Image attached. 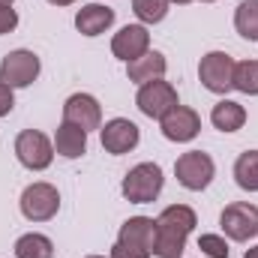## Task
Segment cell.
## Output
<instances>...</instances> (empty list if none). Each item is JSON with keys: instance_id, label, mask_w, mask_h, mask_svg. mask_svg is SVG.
Instances as JSON below:
<instances>
[{"instance_id": "15", "label": "cell", "mask_w": 258, "mask_h": 258, "mask_svg": "<svg viewBox=\"0 0 258 258\" xmlns=\"http://www.w3.org/2000/svg\"><path fill=\"white\" fill-rule=\"evenodd\" d=\"M114 24V9L102 3H87L75 12V27L81 36H99Z\"/></svg>"}, {"instance_id": "18", "label": "cell", "mask_w": 258, "mask_h": 258, "mask_svg": "<svg viewBox=\"0 0 258 258\" xmlns=\"http://www.w3.org/2000/svg\"><path fill=\"white\" fill-rule=\"evenodd\" d=\"M210 123L219 129V132H237L246 123V108L234 99H219L210 111Z\"/></svg>"}, {"instance_id": "3", "label": "cell", "mask_w": 258, "mask_h": 258, "mask_svg": "<svg viewBox=\"0 0 258 258\" xmlns=\"http://www.w3.org/2000/svg\"><path fill=\"white\" fill-rule=\"evenodd\" d=\"M174 174H177V183L189 192H201L210 186L213 174H216V165L210 159V153L204 150H189V153H180L177 162H174Z\"/></svg>"}, {"instance_id": "8", "label": "cell", "mask_w": 258, "mask_h": 258, "mask_svg": "<svg viewBox=\"0 0 258 258\" xmlns=\"http://www.w3.org/2000/svg\"><path fill=\"white\" fill-rule=\"evenodd\" d=\"M39 57L33 54V51H27V48H15V51H9L3 60H0V81L6 84V87H30L36 78H39Z\"/></svg>"}, {"instance_id": "2", "label": "cell", "mask_w": 258, "mask_h": 258, "mask_svg": "<svg viewBox=\"0 0 258 258\" xmlns=\"http://www.w3.org/2000/svg\"><path fill=\"white\" fill-rule=\"evenodd\" d=\"M165 186V177H162V168L156 162H138L135 168H129L123 183H120V192L126 201L132 204H150L156 201L159 192Z\"/></svg>"}, {"instance_id": "19", "label": "cell", "mask_w": 258, "mask_h": 258, "mask_svg": "<svg viewBox=\"0 0 258 258\" xmlns=\"http://www.w3.org/2000/svg\"><path fill=\"white\" fill-rule=\"evenodd\" d=\"M15 258H54V243L45 234H21L15 240Z\"/></svg>"}, {"instance_id": "22", "label": "cell", "mask_w": 258, "mask_h": 258, "mask_svg": "<svg viewBox=\"0 0 258 258\" xmlns=\"http://www.w3.org/2000/svg\"><path fill=\"white\" fill-rule=\"evenodd\" d=\"M231 87L246 93V96H258V60H240L234 63V78Z\"/></svg>"}, {"instance_id": "12", "label": "cell", "mask_w": 258, "mask_h": 258, "mask_svg": "<svg viewBox=\"0 0 258 258\" xmlns=\"http://www.w3.org/2000/svg\"><path fill=\"white\" fill-rule=\"evenodd\" d=\"M63 120L81 126L84 132L99 129L102 126V108H99L96 96H90V93H72L63 102Z\"/></svg>"}, {"instance_id": "11", "label": "cell", "mask_w": 258, "mask_h": 258, "mask_svg": "<svg viewBox=\"0 0 258 258\" xmlns=\"http://www.w3.org/2000/svg\"><path fill=\"white\" fill-rule=\"evenodd\" d=\"M111 51L123 63H132L141 54H147L150 51V33H147V27L144 24H126V27H120L114 33V39H111Z\"/></svg>"}, {"instance_id": "33", "label": "cell", "mask_w": 258, "mask_h": 258, "mask_svg": "<svg viewBox=\"0 0 258 258\" xmlns=\"http://www.w3.org/2000/svg\"><path fill=\"white\" fill-rule=\"evenodd\" d=\"M201 3H213V0H201Z\"/></svg>"}, {"instance_id": "9", "label": "cell", "mask_w": 258, "mask_h": 258, "mask_svg": "<svg viewBox=\"0 0 258 258\" xmlns=\"http://www.w3.org/2000/svg\"><path fill=\"white\" fill-rule=\"evenodd\" d=\"M198 78L210 93H228L234 78V57L225 51H210L198 63Z\"/></svg>"}, {"instance_id": "5", "label": "cell", "mask_w": 258, "mask_h": 258, "mask_svg": "<svg viewBox=\"0 0 258 258\" xmlns=\"http://www.w3.org/2000/svg\"><path fill=\"white\" fill-rule=\"evenodd\" d=\"M135 105H138V111H141L144 117H150V120H162L174 105H180V99H177L174 84L156 78V81H147V84L138 87Z\"/></svg>"}, {"instance_id": "13", "label": "cell", "mask_w": 258, "mask_h": 258, "mask_svg": "<svg viewBox=\"0 0 258 258\" xmlns=\"http://www.w3.org/2000/svg\"><path fill=\"white\" fill-rule=\"evenodd\" d=\"M159 123H162V135L168 141H177V144L192 141L195 135L201 132V117H198V111H192L189 105H174Z\"/></svg>"}, {"instance_id": "27", "label": "cell", "mask_w": 258, "mask_h": 258, "mask_svg": "<svg viewBox=\"0 0 258 258\" xmlns=\"http://www.w3.org/2000/svg\"><path fill=\"white\" fill-rule=\"evenodd\" d=\"M108 258H150V255H147V252H138V249H129L123 243H114Z\"/></svg>"}, {"instance_id": "20", "label": "cell", "mask_w": 258, "mask_h": 258, "mask_svg": "<svg viewBox=\"0 0 258 258\" xmlns=\"http://www.w3.org/2000/svg\"><path fill=\"white\" fill-rule=\"evenodd\" d=\"M234 180L240 189L258 192V150H246L234 162Z\"/></svg>"}, {"instance_id": "17", "label": "cell", "mask_w": 258, "mask_h": 258, "mask_svg": "<svg viewBox=\"0 0 258 258\" xmlns=\"http://www.w3.org/2000/svg\"><path fill=\"white\" fill-rule=\"evenodd\" d=\"M54 153H60L63 159H78L87 153V132L75 123H60L54 132Z\"/></svg>"}, {"instance_id": "29", "label": "cell", "mask_w": 258, "mask_h": 258, "mask_svg": "<svg viewBox=\"0 0 258 258\" xmlns=\"http://www.w3.org/2000/svg\"><path fill=\"white\" fill-rule=\"evenodd\" d=\"M48 3H54V6H69V3H75V0H48Z\"/></svg>"}, {"instance_id": "30", "label": "cell", "mask_w": 258, "mask_h": 258, "mask_svg": "<svg viewBox=\"0 0 258 258\" xmlns=\"http://www.w3.org/2000/svg\"><path fill=\"white\" fill-rule=\"evenodd\" d=\"M168 3H177V6H186V3H192V0H168Z\"/></svg>"}, {"instance_id": "32", "label": "cell", "mask_w": 258, "mask_h": 258, "mask_svg": "<svg viewBox=\"0 0 258 258\" xmlns=\"http://www.w3.org/2000/svg\"><path fill=\"white\" fill-rule=\"evenodd\" d=\"M84 258H105V255H84Z\"/></svg>"}, {"instance_id": "25", "label": "cell", "mask_w": 258, "mask_h": 258, "mask_svg": "<svg viewBox=\"0 0 258 258\" xmlns=\"http://www.w3.org/2000/svg\"><path fill=\"white\" fill-rule=\"evenodd\" d=\"M15 27H18V12L12 6H0V36L12 33Z\"/></svg>"}, {"instance_id": "21", "label": "cell", "mask_w": 258, "mask_h": 258, "mask_svg": "<svg viewBox=\"0 0 258 258\" xmlns=\"http://www.w3.org/2000/svg\"><path fill=\"white\" fill-rule=\"evenodd\" d=\"M234 27L243 39L258 42V0H243L234 12Z\"/></svg>"}, {"instance_id": "31", "label": "cell", "mask_w": 258, "mask_h": 258, "mask_svg": "<svg viewBox=\"0 0 258 258\" xmlns=\"http://www.w3.org/2000/svg\"><path fill=\"white\" fill-rule=\"evenodd\" d=\"M12 3H15V0H0V6H12Z\"/></svg>"}, {"instance_id": "10", "label": "cell", "mask_w": 258, "mask_h": 258, "mask_svg": "<svg viewBox=\"0 0 258 258\" xmlns=\"http://www.w3.org/2000/svg\"><path fill=\"white\" fill-rule=\"evenodd\" d=\"M99 138H102L105 153L123 156V153H129V150L138 147L141 132H138V126H135L132 120H126V117H114V120H108L105 126H99Z\"/></svg>"}, {"instance_id": "4", "label": "cell", "mask_w": 258, "mask_h": 258, "mask_svg": "<svg viewBox=\"0 0 258 258\" xmlns=\"http://www.w3.org/2000/svg\"><path fill=\"white\" fill-rule=\"evenodd\" d=\"M219 228L228 240L246 243L258 237V207L249 201H234L219 213Z\"/></svg>"}, {"instance_id": "1", "label": "cell", "mask_w": 258, "mask_h": 258, "mask_svg": "<svg viewBox=\"0 0 258 258\" xmlns=\"http://www.w3.org/2000/svg\"><path fill=\"white\" fill-rule=\"evenodd\" d=\"M198 225L192 207L186 204H171L156 216V243H153V255L156 258H180L186 249V237Z\"/></svg>"}, {"instance_id": "16", "label": "cell", "mask_w": 258, "mask_h": 258, "mask_svg": "<svg viewBox=\"0 0 258 258\" xmlns=\"http://www.w3.org/2000/svg\"><path fill=\"white\" fill-rule=\"evenodd\" d=\"M165 69H168V60H165L162 51H147V54H141L138 60L126 63V75H129L132 84H147V81L162 78Z\"/></svg>"}, {"instance_id": "24", "label": "cell", "mask_w": 258, "mask_h": 258, "mask_svg": "<svg viewBox=\"0 0 258 258\" xmlns=\"http://www.w3.org/2000/svg\"><path fill=\"white\" fill-rule=\"evenodd\" d=\"M198 249L207 258H228V252H231L225 237H219V234H201L198 237Z\"/></svg>"}, {"instance_id": "28", "label": "cell", "mask_w": 258, "mask_h": 258, "mask_svg": "<svg viewBox=\"0 0 258 258\" xmlns=\"http://www.w3.org/2000/svg\"><path fill=\"white\" fill-rule=\"evenodd\" d=\"M243 258H258V246H249V249H246V255Z\"/></svg>"}, {"instance_id": "23", "label": "cell", "mask_w": 258, "mask_h": 258, "mask_svg": "<svg viewBox=\"0 0 258 258\" xmlns=\"http://www.w3.org/2000/svg\"><path fill=\"white\" fill-rule=\"evenodd\" d=\"M132 12L141 24H159L168 15V0H132Z\"/></svg>"}, {"instance_id": "7", "label": "cell", "mask_w": 258, "mask_h": 258, "mask_svg": "<svg viewBox=\"0 0 258 258\" xmlns=\"http://www.w3.org/2000/svg\"><path fill=\"white\" fill-rule=\"evenodd\" d=\"M18 204H21L24 219H30V222H48L60 210V192H57V186L39 180V183H30L21 192V201Z\"/></svg>"}, {"instance_id": "6", "label": "cell", "mask_w": 258, "mask_h": 258, "mask_svg": "<svg viewBox=\"0 0 258 258\" xmlns=\"http://www.w3.org/2000/svg\"><path fill=\"white\" fill-rule=\"evenodd\" d=\"M15 156H18V162H21L24 168H30V171H45V168L51 165V159H54V144L48 141L45 132H39V129H24V132H18V138H15Z\"/></svg>"}, {"instance_id": "14", "label": "cell", "mask_w": 258, "mask_h": 258, "mask_svg": "<svg viewBox=\"0 0 258 258\" xmlns=\"http://www.w3.org/2000/svg\"><path fill=\"white\" fill-rule=\"evenodd\" d=\"M117 243H123L129 249H138V252H147L153 255V243H156V219L150 216H132L120 225V234H117Z\"/></svg>"}, {"instance_id": "26", "label": "cell", "mask_w": 258, "mask_h": 258, "mask_svg": "<svg viewBox=\"0 0 258 258\" xmlns=\"http://www.w3.org/2000/svg\"><path fill=\"white\" fill-rule=\"evenodd\" d=\"M12 108H15V96H12V87H6V84L0 81V117H6Z\"/></svg>"}]
</instances>
